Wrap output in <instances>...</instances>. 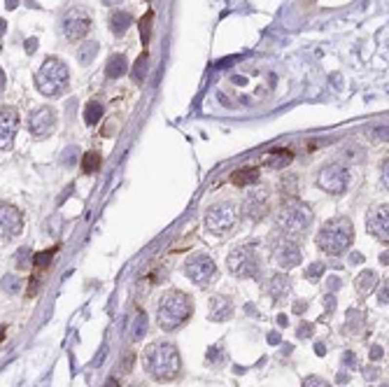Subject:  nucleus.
Here are the masks:
<instances>
[{
  "label": "nucleus",
  "instance_id": "1",
  "mask_svg": "<svg viewBox=\"0 0 389 387\" xmlns=\"http://www.w3.org/2000/svg\"><path fill=\"white\" fill-rule=\"evenodd\" d=\"M145 368L149 371V376L158 380V383H170L179 376L182 371V357L175 343L168 341H156L147 347L145 352Z\"/></svg>",
  "mask_w": 389,
  "mask_h": 387
},
{
  "label": "nucleus",
  "instance_id": "2",
  "mask_svg": "<svg viewBox=\"0 0 389 387\" xmlns=\"http://www.w3.org/2000/svg\"><path fill=\"white\" fill-rule=\"evenodd\" d=\"M352 243H354V224L350 217H333L317 233V247L331 257L350 252Z\"/></svg>",
  "mask_w": 389,
  "mask_h": 387
},
{
  "label": "nucleus",
  "instance_id": "3",
  "mask_svg": "<svg viewBox=\"0 0 389 387\" xmlns=\"http://www.w3.org/2000/svg\"><path fill=\"white\" fill-rule=\"evenodd\" d=\"M191 313H194V301H191L189 294L170 289L158 301L156 322L163 331H175L189 320Z\"/></svg>",
  "mask_w": 389,
  "mask_h": 387
},
{
  "label": "nucleus",
  "instance_id": "4",
  "mask_svg": "<svg viewBox=\"0 0 389 387\" xmlns=\"http://www.w3.org/2000/svg\"><path fill=\"white\" fill-rule=\"evenodd\" d=\"M275 222L284 236H303L312 224V208L301 199H287L275 212Z\"/></svg>",
  "mask_w": 389,
  "mask_h": 387
},
{
  "label": "nucleus",
  "instance_id": "5",
  "mask_svg": "<svg viewBox=\"0 0 389 387\" xmlns=\"http://www.w3.org/2000/svg\"><path fill=\"white\" fill-rule=\"evenodd\" d=\"M68 80H70L68 65L56 56H47L40 70L35 73V86L42 96H58L68 86Z\"/></svg>",
  "mask_w": 389,
  "mask_h": 387
},
{
  "label": "nucleus",
  "instance_id": "6",
  "mask_svg": "<svg viewBox=\"0 0 389 387\" xmlns=\"http://www.w3.org/2000/svg\"><path fill=\"white\" fill-rule=\"evenodd\" d=\"M238 217H240V210L235 203L219 201V203L210 205L205 212V229L214 236H224V233L233 231V226L238 224Z\"/></svg>",
  "mask_w": 389,
  "mask_h": 387
},
{
  "label": "nucleus",
  "instance_id": "7",
  "mask_svg": "<svg viewBox=\"0 0 389 387\" xmlns=\"http://www.w3.org/2000/svg\"><path fill=\"white\" fill-rule=\"evenodd\" d=\"M229 271L238 278H259L261 275V264L254 247L250 245H242L229 254Z\"/></svg>",
  "mask_w": 389,
  "mask_h": 387
},
{
  "label": "nucleus",
  "instance_id": "8",
  "mask_svg": "<svg viewBox=\"0 0 389 387\" xmlns=\"http://www.w3.org/2000/svg\"><path fill=\"white\" fill-rule=\"evenodd\" d=\"M184 275H187L194 285L208 287V285L212 283V278L217 275V266H214V262H212L208 254L196 252V254H191L189 259L184 262Z\"/></svg>",
  "mask_w": 389,
  "mask_h": 387
},
{
  "label": "nucleus",
  "instance_id": "9",
  "mask_svg": "<svg viewBox=\"0 0 389 387\" xmlns=\"http://www.w3.org/2000/svg\"><path fill=\"white\" fill-rule=\"evenodd\" d=\"M317 184H319V189H324L326 194L340 196V194H345L347 187H350V173H347L340 163H329V166H324L319 170Z\"/></svg>",
  "mask_w": 389,
  "mask_h": 387
},
{
  "label": "nucleus",
  "instance_id": "10",
  "mask_svg": "<svg viewBox=\"0 0 389 387\" xmlns=\"http://www.w3.org/2000/svg\"><path fill=\"white\" fill-rule=\"evenodd\" d=\"M56 122H58L56 110L49 107V105H42V107H35L31 112V117H28V131L35 138H47L49 133H54Z\"/></svg>",
  "mask_w": 389,
  "mask_h": 387
},
{
  "label": "nucleus",
  "instance_id": "11",
  "mask_svg": "<svg viewBox=\"0 0 389 387\" xmlns=\"http://www.w3.org/2000/svg\"><path fill=\"white\" fill-rule=\"evenodd\" d=\"M273 257L282 268H294V266H298L301 259H303L301 247H298L296 241H292V236H284V238H277V241H275Z\"/></svg>",
  "mask_w": 389,
  "mask_h": 387
},
{
  "label": "nucleus",
  "instance_id": "12",
  "mask_svg": "<svg viewBox=\"0 0 389 387\" xmlns=\"http://www.w3.org/2000/svg\"><path fill=\"white\" fill-rule=\"evenodd\" d=\"M242 210H245V215H247L250 220H254V222L263 220V217L271 212V194H268V189L266 187L252 189V191L247 194L245 203H242Z\"/></svg>",
  "mask_w": 389,
  "mask_h": 387
},
{
  "label": "nucleus",
  "instance_id": "13",
  "mask_svg": "<svg viewBox=\"0 0 389 387\" xmlns=\"http://www.w3.org/2000/svg\"><path fill=\"white\" fill-rule=\"evenodd\" d=\"M19 131V112L12 105L0 107V149H10Z\"/></svg>",
  "mask_w": 389,
  "mask_h": 387
},
{
  "label": "nucleus",
  "instance_id": "14",
  "mask_svg": "<svg viewBox=\"0 0 389 387\" xmlns=\"http://www.w3.org/2000/svg\"><path fill=\"white\" fill-rule=\"evenodd\" d=\"M366 229L370 231V236H375L378 241L387 243L389 238V208L387 203H378L368 210L366 215Z\"/></svg>",
  "mask_w": 389,
  "mask_h": 387
},
{
  "label": "nucleus",
  "instance_id": "15",
  "mask_svg": "<svg viewBox=\"0 0 389 387\" xmlns=\"http://www.w3.org/2000/svg\"><path fill=\"white\" fill-rule=\"evenodd\" d=\"M23 229L21 212L10 205V203H0V238H17Z\"/></svg>",
  "mask_w": 389,
  "mask_h": 387
},
{
  "label": "nucleus",
  "instance_id": "16",
  "mask_svg": "<svg viewBox=\"0 0 389 387\" xmlns=\"http://www.w3.org/2000/svg\"><path fill=\"white\" fill-rule=\"evenodd\" d=\"M89 31H91L89 14H84V12H79V10H70L63 17V35L68 40H82Z\"/></svg>",
  "mask_w": 389,
  "mask_h": 387
},
{
  "label": "nucleus",
  "instance_id": "17",
  "mask_svg": "<svg viewBox=\"0 0 389 387\" xmlns=\"http://www.w3.org/2000/svg\"><path fill=\"white\" fill-rule=\"evenodd\" d=\"M231 315H233V301L229 296H221V294L212 296L210 299V320H214V322H226Z\"/></svg>",
  "mask_w": 389,
  "mask_h": 387
},
{
  "label": "nucleus",
  "instance_id": "18",
  "mask_svg": "<svg viewBox=\"0 0 389 387\" xmlns=\"http://www.w3.org/2000/svg\"><path fill=\"white\" fill-rule=\"evenodd\" d=\"M292 289V278L287 275V273H275L273 280H271V296L273 299H282L287 296Z\"/></svg>",
  "mask_w": 389,
  "mask_h": 387
},
{
  "label": "nucleus",
  "instance_id": "19",
  "mask_svg": "<svg viewBox=\"0 0 389 387\" xmlns=\"http://www.w3.org/2000/svg\"><path fill=\"white\" fill-rule=\"evenodd\" d=\"M126 70H128V61H126V56H124V54H115V56L105 63V77H110V80L121 77Z\"/></svg>",
  "mask_w": 389,
  "mask_h": 387
},
{
  "label": "nucleus",
  "instance_id": "20",
  "mask_svg": "<svg viewBox=\"0 0 389 387\" xmlns=\"http://www.w3.org/2000/svg\"><path fill=\"white\" fill-rule=\"evenodd\" d=\"M259 180V168L254 166H247V168H240V170H235L231 175V182L235 187H250Z\"/></svg>",
  "mask_w": 389,
  "mask_h": 387
},
{
  "label": "nucleus",
  "instance_id": "21",
  "mask_svg": "<svg viewBox=\"0 0 389 387\" xmlns=\"http://www.w3.org/2000/svg\"><path fill=\"white\" fill-rule=\"evenodd\" d=\"M292 161H294V152H289V149H275V152H271L266 157V163L271 168H284L289 166Z\"/></svg>",
  "mask_w": 389,
  "mask_h": 387
},
{
  "label": "nucleus",
  "instance_id": "22",
  "mask_svg": "<svg viewBox=\"0 0 389 387\" xmlns=\"http://www.w3.org/2000/svg\"><path fill=\"white\" fill-rule=\"evenodd\" d=\"M110 26H112V33L115 35H124L128 31V26H131V14L124 10H119L112 14V19H110Z\"/></svg>",
  "mask_w": 389,
  "mask_h": 387
},
{
  "label": "nucleus",
  "instance_id": "23",
  "mask_svg": "<svg viewBox=\"0 0 389 387\" xmlns=\"http://www.w3.org/2000/svg\"><path fill=\"white\" fill-rule=\"evenodd\" d=\"M375 285H378V275H375L373 271H364L357 278V289H359L361 296H366V294L373 292V289H375Z\"/></svg>",
  "mask_w": 389,
  "mask_h": 387
},
{
  "label": "nucleus",
  "instance_id": "24",
  "mask_svg": "<svg viewBox=\"0 0 389 387\" xmlns=\"http://www.w3.org/2000/svg\"><path fill=\"white\" fill-rule=\"evenodd\" d=\"M103 117V105L98 101H91V103L84 105V124L86 126H96Z\"/></svg>",
  "mask_w": 389,
  "mask_h": 387
},
{
  "label": "nucleus",
  "instance_id": "25",
  "mask_svg": "<svg viewBox=\"0 0 389 387\" xmlns=\"http://www.w3.org/2000/svg\"><path fill=\"white\" fill-rule=\"evenodd\" d=\"M54 254H56V247H52V250H42V252H35V254H33V259H31V264L35 266V268H47V266L52 264Z\"/></svg>",
  "mask_w": 389,
  "mask_h": 387
},
{
  "label": "nucleus",
  "instance_id": "26",
  "mask_svg": "<svg viewBox=\"0 0 389 387\" xmlns=\"http://www.w3.org/2000/svg\"><path fill=\"white\" fill-rule=\"evenodd\" d=\"M98 168H100V154H98V152H89V154H84V159H82V170H84L86 175L96 173Z\"/></svg>",
  "mask_w": 389,
  "mask_h": 387
},
{
  "label": "nucleus",
  "instance_id": "27",
  "mask_svg": "<svg viewBox=\"0 0 389 387\" xmlns=\"http://www.w3.org/2000/svg\"><path fill=\"white\" fill-rule=\"evenodd\" d=\"M280 191H282L284 196L289 199H296V194H298V180L292 178V175H287V178H282V182H280Z\"/></svg>",
  "mask_w": 389,
  "mask_h": 387
},
{
  "label": "nucleus",
  "instance_id": "28",
  "mask_svg": "<svg viewBox=\"0 0 389 387\" xmlns=\"http://www.w3.org/2000/svg\"><path fill=\"white\" fill-rule=\"evenodd\" d=\"M96 54H98V44H96V42H86L84 47H82V49H79V54H77V56H79V61L84 63H91L94 61V56Z\"/></svg>",
  "mask_w": 389,
  "mask_h": 387
},
{
  "label": "nucleus",
  "instance_id": "29",
  "mask_svg": "<svg viewBox=\"0 0 389 387\" xmlns=\"http://www.w3.org/2000/svg\"><path fill=\"white\" fill-rule=\"evenodd\" d=\"M152 19H154V14L147 12L142 21H140V35H142V44H147L149 42V35H152Z\"/></svg>",
  "mask_w": 389,
  "mask_h": 387
},
{
  "label": "nucleus",
  "instance_id": "30",
  "mask_svg": "<svg viewBox=\"0 0 389 387\" xmlns=\"http://www.w3.org/2000/svg\"><path fill=\"white\" fill-rule=\"evenodd\" d=\"M324 264H319V262H315V264H310V266H308V268H305V278H308V280H312V283H315V280H319V278H322V275H324Z\"/></svg>",
  "mask_w": 389,
  "mask_h": 387
},
{
  "label": "nucleus",
  "instance_id": "31",
  "mask_svg": "<svg viewBox=\"0 0 389 387\" xmlns=\"http://www.w3.org/2000/svg\"><path fill=\"white\" fill-rule=\"evenodd\" d=\"M145 334H147V315H145V313H137L136 334H133V338H136V341H140V338H142Z\"/></svg>",
  "mask_w": 389,
  "mask_h": 387
},
{
  "label": "nucleus",
  "instance_id": "32",
  "mask_svg": "<svg viewBox=\"0 0 389 387\" xmlns=\"http://www.w3.org/2000/svg\"><path fill=\"white\" fill-rule=\"evenodd\" d=\"M19 285H21V280H19V278H17V275H5V278H2V289H5V292H19Z\"/></svg>",
  "mask_w": 389,
  "mask_h": 387
},
{
  "label": "nucleus",
  "instance_id": "33",
  "mask_svg": "<svg viewBox=\"0 0 389 387\" xmlns=\"http://www.w3.org/2000/svg\"><path fill=\"white\" fill-rule=\"evenodd\" d=\"M31 250H28V247H21V250L17 252V266H19V268H28V266H31Z\"/></svg>",
  "mask_w": 389,
  "mask_h": 387
},
{
  "label": "nucleus",
  "instance_id": "34",
  "mask_svg": "<svg viewBox=\"0 0 389 387\" xmlns=\"http://www.w3.org/2000/svg\"><path fill=\"white\" fill-rule=\"evenodd\" d=\"M217 359H224V347H217V346H212L210 350H208V364H210V367H214V364H217V367H219V362H217Z\"/></svg>",
  "mask_w": 389,
  "mask_h": 387
},
{
  "label": "nucleus",
  "instance_id": "35",
  "mask_svg": "<svg viewBox=\"0 0 389 387\" xmlns=\"http://www.w3.org/2000/svg\"><path fill=\"white\" fill-rule=\"evenodd\" d=\"M145 73H147V54H142V56L136 61V80L137 82L145 77Z\"/></svg>",
  "mask_w": 389,
  "mask_h": 387
},
{
  "label": "nucleus",
  "instance_id": "36",
  "mask_svg": "<svg viewBox=\"0 0 389 387\" xmlns=\"http://www.w3.org/2000/svg\"><path fill=\"white\" fill-rule=\"evenodd\" d=\"M303 387H329V385H326V380H322L319 376H308L303 380Z\"/></svg>",
  "mask_w": 389,
  "mask_h": 387
},
{
  "label": "nucleus",
  "instance_id": "37",
  "mask_svg": "<svg viewBox=\"0 0 389 387\" xmlns=\"http://www.w3.org/2000/svg\"><path fill=\"white\" fill-rule=\"evenodd\" d=\"M77 154H79V149H77V147H70V149H65V154H63V163H65V166H73L75 159H77Z\"/></svg>",
  "mask_w": 389,
  "mask_h": 387
},
{
  "label": "nucleus",
  "instance_id": "38",
  "mask_svg": "<svg viewBox=\"0 0 389 387\" xmlns=\"http://www.w3.org/2000/svg\"><path fill=\"white\" fill-rule=\"evenodd\" d=\"M312 331H315V326L308 325V322H303V325L298 326V331H296V336L298 338H308V336H312Z\"/></svg>",
  "mask_w": 389,
  "mask_h": 387
},
{
  "label": "nucleus",
  "instance_id": "39",
  "mask_svg": "<svg viewBox=\"0 0 389 387\" xmlns=\"http://www.w3.org/2000/svg\"><path fill=\"white\" fill-rule=\"evenodd\" d=\"M38 49V38H31V40H26V52L33 54Z\"/></svg>",
  "mask_w": 389,
  "mask_h": 387
},
{
  "label": "nucleus",
  "instance_id": "40",
  "mask_svg": "<svg viewBox=\"0 0 389 387\" xmlns=\"http://www.w3.org/2000/svg\"><path fill=\"white\" fill-rule=\"evenodd\" d=\"M333 308H336V299H333V296H326V310L333 313Z\"/></svg>",
  "mask_w": 389,
  "mask_h": 387
},
{
  "label": "nucleus",
  "instance_id": "41",
  "mask_svg": "<svg viewBox=\"0 0 389 387\" xmlns=\"http://www.w3.org/2000/svg\"><path fill=\"white\" fill-rule=\"evenodd\" d=\"M380 304L387 306V283H385V287L380 289Z\"/></svg>",
  "mask_w": 389,
  "mask_h": 387
},
{
  "label": "nucleus",
  "instance_id": "42",
  "mask_svg": "<svg viewBox=\"0 0 389 387\" xmlns=\"http://www.w3.org/2000/svg\"><path fill=\"white\" fill-rule=\"evenodd\" d=\"M35 292H38V280H31V283H28V296Z\"/></svg>",
  "mask_w": 389,
  "mask_h": 387
},
{
  "label": "nucleus",
  "instance_id": "43",
  "mask_svg": "<svg viewBox=\"0 0 389 387\" xmlns=\"http://www.w3.org/2000/svg\"><path fill=\"white\" fill-rule=\"evenodd\" d=\"M370 357H373V359H378V357H382V347L375 346V347H373V352H370Z\"/></svg>",
  "mask_w": 389,
  "mask_h": 387
},
{
  "label": "nucleus",
  "instance_id": "44",
  "mask_svg": "<svg viewBox=\"0 0 389 387\" xmlns=\"http://www.w3.org/2000/svg\"><path fill=\"white\" fill-rule=\"evenodd\" d=\"M305 306H308L305 301H298V304L294 306V313H303V310H305Z\"/></svg>",
  "mask_w": 389,
  "mask_h": 387
},
{
  "label": "nucleus",
  "instance_id": "45",
  "mask_svg": "<svg viewBox=\"0 0 389 387\" xmlns=\"http://www.w3.org/2000/svg\"><path fill=\"white\" fill-rule=\"evenodd\" d=\"M287 322H289V320H287V315H277V325L282 326V329L287 326Z\"/></svg>",
  "mask_w": 389,
  "mask_h": 387
},
{
  "label": "nucleus",
  "instance_id": "46",
  "mask_svg": "<svg viewBox=\"0 0 389 387\" xmlns=\"http://www.w3.org/2000/svg\"><path fill=\"white\" fill-rule=\"evenodd\" d=\"M268 341H271V343H280V334H268Z\"/></svg>",
  "mask_w": 389,
  "mask_h": 387
},
{
  "label": "nucleus",
  "instance_id": "47",
  "mask_svg": "<svg viewBox=\"0 0 389 387\" xmlns=\"http://www.w3.org/2000/svg\"><path fill=\"white\" fill-rule=\"evenodd\" d=\"M19 5V0H7V10H14Z\"/></svg>",
  "mask_w": 389,
  "mask_h": 387
},
{
  "label": "nucleus",
  "instance_id": "48",
  "mask_svg": "<svg viewBox=\"0 0 389 387\" xmlns=\"http://www.w3.org/2000/svg\"><path fill=\"white\" fill-rule=\"evenodd\" d=\"M5 89V73H2V68H0V91Z\"/></svg>",
  "mask_w": 389,
  "mask_h": 387
},
{
  "label": "nucleus",
  "instance_id": "49",
  "mask_svg": "<svg viewBox=\"0 0 389 387\" xmlns=\"http://www.w3.org/2000/svg\"><path fill=\"white\" fill-rule=\"evenodd\" d=\"M338 285H340V283H338L336 278H331V289H333V292H336V289H338Z\"/></svg>",
  "mask_w": 389,
  "mask_h": 387
},
{
  "label": "nucleus",
  "instance_id": "50",
  "mask_svg": "<svg viewBox=\"0 0 389 387\" xmlns=\"http://www.w3.org/2000/svg\"><path fill=\"white\" fill-rule=\"evenodd\" d=\"M107 387H119V380H115V378H112V380L107 383Z\"/></svg>",
  "mask_w": 389,
  "mask_h": 387
},
{
  "label": "nucleus",
  "instance_id": "51",
  "mask_svg": "<svg viewBox=\"0 0 389 387\" xmlns=\"http://www.w3.org/2000/svg\"><path fill=\"white\" fill-rule=\"evenodd\" d=\"M5 26H7V23H5V21L0 19V35H2V33H5Z\"/></svg>",
  "mask_w": 389,
  "mask_h": 387
},
{
  "label": "nucleus",
  "instance_id": "52",
  "mask_svg": "<svg viewBox=\"0 0 389 387\" xmlns=\"http://www.w3.org/2000/svg\"><path fill=\"white\" fill-rule=\"evenodd\" d=\"M2 336H5V326L0 325V341H2Z\"/></svg>",
  "mask_w": 389,
  "mask_h": 387
}]
</instances>
